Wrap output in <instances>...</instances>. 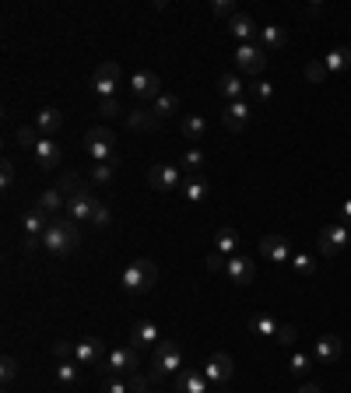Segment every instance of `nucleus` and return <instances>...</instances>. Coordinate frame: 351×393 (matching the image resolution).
<instances>
[{"label":"nucleus","mask_w":351,"mask_h":393,"mask_svg":"<svg viewBox=\"0 0 351 393\" xmlns=\"http://www.w3.org/2000/svg\"><path fill=\"white\" fill-rule=\"evenodd\" d=\"M57 190H60V193H64V197L71 200V197L85 193V190H88V183H85V179H81L78 172H64V176H60V183H57Z\"/></svg>","instance_id":"32"},{"label":"nucleus","mask_w":351,"mask_h":393,"mask_svg":"<svg viewBox=\"0 0 351 393\" xmlns=\"http://www.w3.org/2000/svg\"><path fill=\"white\" fill-rule=\"evenodd\" d=\"M109 221H113V214H109V207L99 200V204H95V214H92V225H95V228H109Z\"/></svg>","instance_id":"47"},{"label":"nucleus","mask_w":351,"mask_h":393,"mask_svg":"<svg viewBox=\"0 0 351 393\" xmlns=\"http://www.w3.org/2000/svg\"><path fill=\"white\" fill-rule=\"evenodd\" d=\"M225 274H228V281L232 284H249L253 277H256V267H253V260L246 256V253H235V256H228L225 260Z\"/></svg>","instance_id":"12"},{"label":"nucleus","mask_w":351,"mask_h":393,"mask_svg":"<svg viewBox=\"0 0 351 393\" xmlns=\"http://www.w3.org/2000/svg\"><path fill=\"white\" fill-rule=\"evenodd\" d=\"M113 144H116V137H113V130H106V127H92V130L85 134V151H88L92 162H116V158H113Z\"/></svg>","instance_id":"5"},{"label":"nucleus","mask_w":351,"mask_h":393,"mask_svg":"<svg viewBox=\"0 0 351 393\" xmlns=\"http://www.w3.org/2000/svg\"><path fill=\"white\" fill-rule=\"evenodd\" d=\"M36 207H39L43 214H50V218H60V214L67 211V197H64V193L53 186V190H43V193H39Z\"/></svg>","instance_id":"20"},{"label":"nucleus","mask_w":351,"mask_h":393,"mask_svg":"<svg viewBox=\"0 0 351 393\" xmlns=\"http://www.w3.org/2000/svg\"><path fill=\"white\" fill-rule=\"evenodd\" d=\"M78 242H81V232H78V221H71V218H53L43 235V246L53 256H71L78 249Z\"/></svg>","instance_id":"1"},{"label":"nucleus","mask_w":351,"mask_h":393,"mask_svg":"<svg viewBox=\"0 0 351 393\" xmlns=\"http://www.w3.org/2000/svg\"><path fill=\"white\" fill-rule=\"evenodd\" d=\"M158 337H162V330H158L155 319H137L134 330H130V347H134V351H141V347H155Z\"/></svg>","instance_id":"17"},{"label":"nucleus","mask_w":351,"mask_h":393,"mask_svg":"<svg viewBox=\"0 0 351 393\" xmlns=\"http://www.w3.org/2000/svg\"><path fill=\"white\" fill-rule=\"evenodd\" d=\"M351 246V228L347 225H323L319 228V235H316V249L323 253V256H337V253H344Z\"/></svg>","instance_id":"4"},{"label":"nucleus","mask_w":351,"mask_h":393,"mask_svg":"<svg viewBox=\"0 0 351 393\" xmlns=\"http://www.w3.org/2000/svg\"><path fill=\"white\" fill-rule=\"evenodd\" d=\"M64 127V113L60 109H53V106H46V109H39L36 113V130L43 134V137H50V134H57Z\"/></svg>","instance_id":"24"},{"label":"nucleus","mask_w":351,"mask_h":393,"mask_svg":"<svg viewBox=\"0 0 351 393\" xmlns=\"http://www.w3.org/2000/svg\"><path fill=\"white\" fill-rule=\"evenodd\" d=\"M50 214H43L39 207H32V211H25V218H22V232L25 235H32V239H43L46 235V228H50Z\"/></svg>","instance_id":"21"},{"label":"nucleus","mask_w":351,"mask_h":393,"mask_svg":"<svg viewBox=\"0 0 351 393\" xmlns=\"http://www.w3.org/2000/svg\"><path fill=\"white\" fill-rule=\"evenodd\" d=\"M127 127H130V130H144V134H148V130H155V127H158V116H155L151 109H134V113H127Z\"/></svg>","instance_id":"29"},{"label":"nucleus","mask_w":351,"mask_h":393,"mask_svg":"<svg viewBox=\"0 0 351 393\" xmlns=\"http://www.w3.org/2000/svg\"><path fill=\"white\" fill-rule=\"evenodd\" d=\"M148 186L158 190V193H176L183 186V169L179 165H151L148 169Z\"/></svg>","instance_id":"8"},{"label":"nucleus","mask_w":351,"mask_h":393,"mask_svg":"<svg viewBox=\"0 0 351 393\" xmlns=\"http://www.w3.org/2000/svg\"><path fill=\"white\" fill-rule=\"evenodd\" d=\"M228 32H232V36L239 39V46H242V43H253V36H260L256 22H253L249 15H242V11H239V15H235V18L228 22Z\"/></svg>","instance_id":"22"},{"label":"nucleus","mask_w":351,"mask_h":393,"mask_svg":"<svg viewBox=\"0 0 351 393\" xmlns=\"http://www.w3.org/2000/svg\"><path fill=\"white\" fill-rule=\"evenodd\" d=\"M0 375H4V382H15V375H18V358L15 354L0 358Z\"/></svg>","instance_id":"44"},{"label":"nucleus","mask_w":351,"mask_h":393,"mask_svg":"<svg viewBox=\"0 0 351 393\" xmlns=\"http://www.w3.org/2000/svg\"><path fill=\"white\" fill-rule=\"evenodd\" d=\"M148 393H158V389H148Z\"/></svg>","instance_id":"57"},{"label":"nucleus","mask_w":351,"mask_h":393,"mask_svg":"<svg viewBox=\"0 0 351 393\" xmlns=\"http://www.w3.org/2000/svg\"><path fill=\"white\" fill-rule=\"evenodd\" d=\"M39 246H43V239H32V235H25V242H22L25 253H32V249H39Z\"/></svg>","instance_id":"54"},{"label":"nucleus","mask_w":351,"mask_h":393,"mask_svg":"<svg viewBox=\"0 0 351 393\" xmlns=\"http://www.w3.org/2000/svg\"><path fill=\"white\" fill-rule=\"evenodd\" d=\"M284 43H288V32H284L281 25H263V29H260V46H263L267 53H270V50H281Z\"/></svg>","instance_id":"28"},{"label":"nucleus","mask_w":351,"mask_h":393,"mask_svg":"<svg viewBox=\"0 0 351 393\" xmlns=\"http://www.w3.org/2000/svg\"><path fill=\"white\" fill-rule=\"evenodd\" d=\"M323 67H326V74H344V71H351V50H347V46L330 50V53L323 57Z\"/></svg>","instance_id":"27"},{"label":"nucleus","mask_w":351,"mask_h":393,"mask_svg":"<svg viewBox=\"0 0 351 393\" xmlns=\"http://www.w3.org/2000/svg\"><path fill=\"white\" fill-rule=\"evenodd\" d=\"M246 123H249V106H246V99H239V102H225L221 127H225L228 134H239V130H246Z\"/></svg>","instance_id":"15"},{"label":"nucleus","mask_w":351,"mask_h":393,"mask_svg":"<svg viewBox=\"0 0 351 393\" xmlns=\"http://www.w3.org/2000/svg\"><path fill=\"white\" fill-rule=\"evenodd\" d=\"M92 78H95V81H120V64H116V60H102V64L95 67Z\"/></svg>","instance_id":"38"},{"label":"nucleus","mask_w":351,"mask_h":393,"mask_svg":"<svg viewBox=\"0 0 351 393\" xmlns=\"http://www.w3.org/2000/svg\"><path fill=\"white\" fill-rule=\"evenodd\" d=\"M179 169H183L186 176H200V169H204V151H200V148H186L183 158H179Z\"/></svg>","instance_id":"34"},{"label":"nucleus","mask_w":351,"mask_h":393,"mask_svg":"<svg viewBox=\"0 0 351 393\" xmlns=\"http://www.w3.org/2000/svg\"><path fill=\"white\" fill-rule=\"evenodd\" d=\"M176 379V393H207V375H204V368H193V365H186L179 375H172Z\"/></svg>","instance_id":"18"},{"label":"nucleus","mask_w":351,"mask_h":393,"mask_svg":"<svg viewBox=\"0 0 351 393\" xmlns=\"http://www.w3.org/2000/svg\"><path fill=\"white\" fill-rule=\"evenodd\" d=\"M32 158H36V165L39 169H60V162H64V151H60V144L53 141V137H43L39 144H36V151H32Z\"/></svg>","instance_id":"16"},{"label":"nucleus","mask_w":351,"mask_h":393,"mask_svg":"<svg viewBox=\"0 0 351 393\" xmlns=\"http://www.w3.org/2000/svg\"><path fill=\"white\" fill-rule=\"evenodd\" d=\"M249 330L256 333V337H277V323H274V316H267V312H260V316H253L249 319Z\"/></svg>","instance_id":"35"},{"label":"nucleus","mask_w":351,"mask_h":393,"mask_svg":"<svg viewBox=\"0 0 351 393\" xmlns=\"http://www.w3.org/2000/svg\"><path fill=\"white\" fill-rule=\"evenodd\" d=\"M214 253H221V256H235L239 253V232L232 225L214 232Z\"/></svg>","instance_id":"26"},{"label":"nucleus","mask_w":351,"mask_h":393,"mask_svg":"<svg viewBox=\"0 0 351 393\" xmlns=\"http://www.w3.org/2000/svg\"><path fill=\"white\" fill-rule=\"evenodd\" d=\"M15 137H18V144H22V148H29V151H36V144L43 141V134L36 130V123H22Z\"/></svg>","instance_id":"37"},{"label":"nucleus","mask_w":351,"mask_h":393,"mask_svg":"<svg viewBox=\"0 0 351 393\" xmlns=\"http://www.w3.org/2000/svg\"><path fill=\"white\" fill-rule=\"evenodd\" d=\"M116 176V162H92V179L95 183H113Z\"/></svg>","instance_id":"39"},{"label":"nucleus","mask_w":351,"mask_h":393,"mask_svg":"<svg viewBox=\"0 0 351 393\" xmlns=\"http://www.w3.org/2000/svg\"><path fill=\"white\" fill-rule=\"evenodd\" d=\"M288 368H291V375H305V372L312 368V358H309L305 351H295L291 361H288Z\"/></svg>","instance_id":"40"},{"label":"nucleus","mask_w":351,"mask_h":393,"mask_svg":"<svg viewBox=\"0 0 351 393\" xmlns=\"http://www.w3.org/2000/svg\"><path fill=\"white\" fill-rule=\"evenodd\" d=\"M186 368V358H183V347L172 340V337H162L155 344V354H151V379H162V375H179Z\"/></svg>","instance_id":"3"},{"label":"nucleus","mask_w":351,"mask_h":393,"mask_svg":"<svg viewBox=\"0 0 351 393\" xmlns=\"http://www.w3.org/2000/svg\"><path fill=\"white\" fill-rule=\"evenodd\" d=\"M295 340H298V330L284 323V326L277 330V344H284V347H295Z\"/></svg>","instance_id":"49"},{"label":"nucleus","mask_w":351,"mask_h":393,"mask_svg":"<svg viewBox=\"0 0 351 393\" xmlns=\"http://www.w3.org/2000/svg\"><path fill=\"white\" fill-rule=\"evenodd\" d=\"M211 15H214V18H228V22H232L239 11H235L232 0H211Z\"/></svg>","instance_id":"41"},{"label":"nucleus","mask_w":351,"mask_h":393,"mask_svg":"<svg viewBox=\"0 0 351 393\" xmlns=\"http://www.w3.org/2000/svg\"><path fill=\"white\" fill-rule=\"evenodd\" d=\"M130 95L134 99H158L162 95V78L155 74V71H137L134 78H130Z\"/></svg>","instance_id":"9"},{"label":"nucleus","mask_w":351,"mask_h":393,"mask_svg":"<svg viewBox=\"0 0 351 393\" xmlns=\"http://www.w3.org/2000/svg\"><path fill=\"white\" fill-rule=\"evenodd\" d=\"M179 193H183L190 204H200V200H207L211 183H207L204 176H186V179H183V186H179Z\"/></svg>","instance_id":"25"},{"label":"nucleus","mask_w":351,"mask_h":393,"mask_svg":"<svg viewBox=\"0 0 351 393\" xmlns=\"http://www.w3.org/2000/svg\"><path fill=\"white\" fill-rule=\"evenodd\" d=\"M74 361H78V365H102V361H106L102 340H99V337H81V340L74 344Z\"/></svg>","instance_id":"13"},{"label":"nucleus","mask_w":351,"mask_h":393,"mask_svg":"<svg viewBox=\"0 0 351 393\" xmlns=\"http://www.w3.org/2000/svg\"><path fill=\"white\" fill-rule=\"evenodd\" d=\"M232 372H235V365H232V354H225V351H218V354H211L207 361H204V375H207V382H228L232 379Z\"/></svg>","instance_id":"14"},{"label":"nucleus","mask_w":351,"mask_h":393,"mask_svg":"<svg viewBox=\"0 0 351 393\" xmlns=\"http://www.w3.org/2000/svg\"><path fill=\"white\" fill-rule=\"evenodd\" d=\"M0 186H4V193H11V186H15V165L8 158L0 162Z\"/></svg>","instance_id":"45"},{"label":"nucleus","mask_w":351,"mask_h":393,"mask_svg":"<svg viewBox=\"0 0 351 393\" xmlns=\"http://www.w3.org/2000/svg\"><path fill=\"white\" fill-rule=\"evenodd\" d=\"M53 354H57L60 361H64V358H74V344H71V340H57V344H53Z\"/></svg>","instance_id":"52"},{"label":"nucleus","mask_w":351,"mask_h":393,"mask_svg":"<svg viewBox=\"0 0 351 393\" xmlns=\"http://www.w3.org/2000/svg\"><path fill=\"white\" fill-rule=\"evenodd\" d=\"M127 386H130V393H148V375L134 372V375H127Z\"/></svg>","instance_id":"50"},{"label":"nucleus","mask_w":351,"mask_h":393,"mask_svg":"<svg viewBox=\"0 0 351 393\" xmlns=\"http://www.w3.org/2000/svg\"><path fill=\"white\" fill-rule=\"evenodd\" d=\"M249 88H253V99H256V102H270V99H274V85H270V81H256V85H249Z\"/></svg>","instance_id":"46"},{"label":"nucleus","mask_w":351,"mask_h":393,"mask_svg":"<svg viewBox=\"0 0 351 393\" xmlns=\"http://www.w3.org/2000/svg\"><path fill=\"white\" fill-rule=\"evenodd\" d=\"M99 113H102L106 120H113V116H123V109H120V102H116V99H99Z\"/></svg>","instance_id":"48"},{"label":"nucleus","mask_w":351,"mask_h":393,"mask_svg":"<svg viewBox=\"0 0 351 393\" xmlns=\"http://www.w3.org/2000/svg\"><path fill=\"white\" fill-rule=\"evenodd\" d=\"M340 225H347V228H351V197L340 204Z\"/></svg>","instance_id":"53"},{"label":"nucleus","mask_w":351,"mask_h":393,"mask_svg":"<svg viewBox=\"0 0 351 393\" xmlns=\"http://www.w3.org/2000/svg\"><path fill=\"white\" fill-rule=\"evenodd\" d=\"M95 204H99V197L92 193V190H85V193H78V197H71L67 200V218L71 221H78V225H92V214H95Z\"/></svg>","instance_id":"10"},{"label":"nucleus","mask_w":351,"mask_h":393,"mask_svg":"<svg viewBox=\"0 0 351 393\" xmlns=\"http://www.w3.org/2000/svg\"><path fill=\"white\" fill-rule=\"evenodd\" d=\"M305 81H309V85H323V81H326V67H323V60L305 64Z\"/></svg>","instance_id":"42"},{"label":"nucleus","mask_w":351,"mask_h":393,"mask_svg":"<svg viewBox=\"0 0 351 393\" xmlns=\"http://www.w3.org/2000/svg\"><path fill=\"white\" fill-rule=\"evenodd\" d=\"M99 368H102V375H123V379H127V375L137 372V351H134L130 344H127V347H113L109 358H106Z\"/></svg>","instance_id":"6"},{"label":"nucleus","mask_w":351,"mask_h":393,"mask_svg":"<svg viewBox=\"0 0 351 393\" xmlns=\"http://www.w3.org/2000/svg\"><path fill=\"white\" fill-rule=\"evenodd\" d=\"M340 337L337 333H323V337H316V344H312V358L319 361V365H330V361H337L340 358Z\"/></svg>","instance_id":"19"},{"label":"nucleus","mask_w":351,"mask_h":393,"mask_svg":"<svg viewBox=\"0 0 351 393\" xmlns=\"http://www.w3.org/2000/svg\"><path fill=\"white\" fill-rule=\"evenodd\" d=\"M298 393H319V386H316V382H302V389H298Z\"/></svg>","instance_id":"55"},{"label":"nucleus","mask_w":351,"mask_h":393,"mask_svg":"<svg viewBox=\"0 0 351 393\" xmlns=\"http://www.w3.org/2000/svg\"><path fill=\"white\" fill-rule=\"evenodd\" d=\"M102 393H130L123 375H102Z\"/></svg>","instance_id":"43"},{"label":"nucleus","mask_w":351,"mask_h":393,"mask_svg":"<svg viewBox=\"0 0 351 393\" xmlns=\"http://www.w3.org/2000/svg\"><path fill=\"white\" fill-rule=\"evenodd\" d=\"M260 253H263L270 263H284V260L295 256V253H291V242H288L284 235H277V232H267V235L260 239Z\"/></svg>","instance_id":"11"},{"label":"nucleus","mask_w":351,"mask_h":393,"mask_svg":"<svg viewBox=\"0 0 351 393\" xmlns=\"http://www.w3.org/2000/svg\"><path fill=\"white\" fill-rule=\"evenodd\" d=\"M57 382H60V386H78V382H81V368H78L74 358L57 361Z\"/></svg>","instance_id":"30"},{"label":"nucleus","mask_w":351,"mask_h":393,"mask_svg":"<svg viewBox=\"0 0 351 393\" xmlns=\"http://www.w3.org/2000/svg\"><path fill=\"white\" fill-rule=\"evenodd\" d=\"M218 393H228V389H218Z\"/></svg>","instance_id":"56"},{"label":"nucleus","mask_w":351,"mask_h":393,"mask_svg":"<svg viewBox=\"0 0 351 393\" xmlns=\"http://www.w3.org/2000/svg\"><path fill=\"white\" fill-rule=\"evenodd\" d=\"M120 284L127 295H148L158 284V267L151 260H130L120 274Z\"/></svg>","instance_id":"2"},{"label":"nucleus","mask_w":351,"mask_h":393,"mask_svg":"<svg viewBox=\"0 0 351 393\" xmlns=\"http://www.w3.org/2000/svg\"><path fill=\"white\" fill-rule=\"evenodd\" d=\"M232 60H235V67L242 74H260L267 67V50L260 43H242V46H235Z\"/></svg>","instance_id":"7"},{"label":"nucleus","mask_w":351,"mask_h":393,"mask_svg":"<svg viewBox=\"0 0 351 393\" xmlns=\"http://www.w3.org/2000/svg\"><path fill=\"white\" fill-rule=\"evenodd\" d=\"M225 260H228V256H221V253H207L204 267H207L211 274H218V270H225Z\"/></svg>","instance_id":"51"},{"label":"nucleus","mask_w":351,"mask_h":393,"mask_svg":"<svg viewBox=\"0 0 351 393\" xmlns=\"http://www.w3.org/2000/svg\"><path fill=\"white\" fill-rule=\"evenodd\" d=\"M288 263H291V270H295L298 277H312V274H316V256H309V253H295Z\"/></svg>","instance_id":"36"},{"label":"nucleus","mask_w":351,"mask_h":393,"mask_svg":"<svg viewBox=\"0 0 351 393\" xmlns=\"http://www.w3.org/2000/svg\"><path fill=\"white\" fill-rule=\"evenodd\" d=\"M218 95H221L225 102H239V99H246V85H242V78H239V74H221V78H218Z\"/></svg>","instance_id":"23"},{"label":"nucleus","mask_w":351,"mask_h":393,"mask_svg":"<svg viewBox=\"0 0 351 393\" xmlns=\"http://www.w3.org/2000/svg\"><path fill=\"white\" fill-rule=\"evenodd\" d=\"M204 134H207V120L197 116V113H190V116L183 120V137H186V141H204Z\"/></svg>","instance_id":"33"},{"label":"nucleus","mask_w":351,"mask_h":393,"mask_svg":"<svg viewBox=\"0 0 351 393\" xmlns=\"http://www.w3.org/2000/svg\"><path fill=\"white\" fill-rule=\"evenodd\" d=\"M158 120H169V116H176L179 113V95H172V92H162L158 99H155V109H151Z\"/></svg>","instance_id":"31"}]
</instances>
